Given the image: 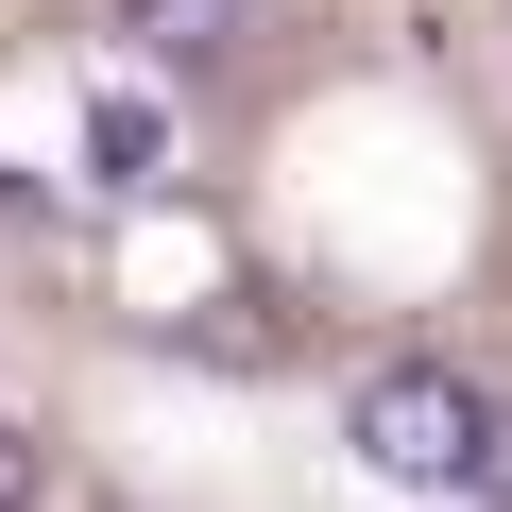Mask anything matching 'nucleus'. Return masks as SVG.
I'll use <instances>...</instances> for the list:
<instances>
[{"instance_id":"2","label":"nucleus","mask_w":512,"mask_h":512,"mask_svg":"<svg viewBox=\"0 0 512 512\" xmlns=\"http://www.w3.org/2000/svg\"><path fill=\"white\" fill-rule=\"evenodd\" d=\"M239 35H256V0H120V52L137 69H239Z\"/></svg>"},{"instance_id":"1","label":"nucleus","mask_w":512,"mask_h":512,"mask_svg":"<svg viewBox=\"0 0 512 512\" xmlns=\"http://www.w3.org/2000/svg\"><path fill=\"white\" fill-rule=\"evenodd\" d=\"M342 444L393 478V495H495L512 512V393H478L461 359H376L342 393Z\"/></svg>"},{"instance_id":"3","label":"nucleus","mask_w":512,"mask_h":512,"mask_svg":"<svg viewBox=\"0 0 512 512\" xmlns=\"http://www.w3.org/2000/svg\"><path fill=\"white\" fill-rule=\"evenodd\" d=\"M86 171H103L120 205H154V188H171V103H154V86H103V103H86Z\"/></svg>"},{"instance_id":"4","label":"nucleus","mask_w":512,"mask_h":512,"mask_svg":"<svg viewBox=\"0 0 512 512\" xmlns=\"http://www.w3.org/2000/svg\"><path fill=\"white\" fill-rule=\"evenodd\" d=\"M0 512H35V444L18 427H0Z\"/></svg>"},{"instance_id":"5","label":"nucleus","mask_w":512,"mask_h":512,"mask_svg":"<svg viewBox=\"0 0 512 512\" xmlns=\"http://www.w3.org/2000/svg\"><path fill=\"white\" fill-rule=\"evenodd\" d=\"M0 222H35V188H18V171H0Z\"/></svg>"}]
</instances>
